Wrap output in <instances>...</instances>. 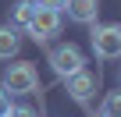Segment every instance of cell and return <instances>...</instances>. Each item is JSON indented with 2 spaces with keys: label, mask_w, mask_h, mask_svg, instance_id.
<instances>
[{
  "label": "cell",
  "mask_w": 121,
  "mask_h": 117,
  "mask_svg": "<svg viewBox=\"0 0 121 117\" xmlns=\"http://www.w3.org/2000/svg\"><path fill=\"white\" fill-rule=\"evenodd\" d=\"M0 89H4L7 96H29V92H36V89H39V71H36V64H29V61L7 64Z\"/></svg>",
  "instance_id": "1"
},
{
  "label": "cell",
  "mask_w": 121,
  "mask_h": 117,
  "mask_svg": "<svg viewBox=\"0 0 121 117\" xmlns=\"http://www.w3.org/2000/svg\"><path fill=\"white\" fill-rule=\"evenodd\" d=\"M46 64L53 68V75H57V78H71V75H78V71L86 68V53H82L75 43H60V46H53V50H50Z\"/></svg>",
  "instance_id": "2"
},
{
  "label": "cell",
  "mask_w": 121,
  "mask_h": 117,
  "mask_svg": "<svg viewBox=\"0 0 121 117\" xmlns=\"http://www.w3.org/2000/svg\"><path fill=\"white\" fill-rule=\"evenodd\" d=\"M89 43L100 61H121V25H93Z\"/></svg>",
  "instance_id": "3"
},
{
  "label": "cell",
  "mask_w": 121,
  "mask_h": 117,
  "mask_svg": "<svg viewBox=\"0 0 121 117\" xmlns=\"http://www.w3.org/2000/svg\"><path fill=\"white\" fill-rule=\"evenodd\" d=\"M36 43H50L57 32H60V14L57 11H46V7H36V14H32V21H29V28H25Z\"/></svg>",
  "instance_id": "4"
},
{
  "label": "cell",
  "mask_w": 121,
  "mask_h": 117,
  "mask_svg": "<svg viewBox=\"0 0 121 117\" xmlns=\"http://www.w3.org/2000/svg\"><path fill=\"white\" fill-rule=\"evenodd\" d=\"M68 82V96L78 103V106H89V99H93V92H96V85H100V75H93L89 68H82L78 75H71V78H64Z\"/></svg>",
  "instance_id": "5"
},
{
  "label": "cell",
  "mask_w": 121,
  "mask_h": 117,
  "mask_svg": "<svg viewBox=\"0 0 121 117\" xmlns=\"http://www.w3.org/2000/svg\"><path fill=\"white\" fill-rule=\"evenodd\" d=\"M68 18L75 25H96V14H100V0H68L64 4Z\"/></svg>",
  "instance_id": "6"
},
{
  "label": "cell",
  "mask_w": 121,
  "mask_h": 117,
  "mask_svg": "<svg viewBox=\"0 0 121 117\" xmlns=\"http://www.w3.org/2000/svg\"><path fill=\"white\" fill-rule=\"evenodd\" d=\"M18 50H22V36H18V28L0 25V61H11V57H18Z\"/></svg>",
  "instance_id": "7"
},
{
  "label": "cell",
  "mask_w": 121,
  "mask_h": 117,
  "mask_svg": "<svg viewBox=\"0 0 121 117\" xmlns=\"http://www.w3.org/2000/svg\"><path fill=\"white\" fill-rule=\"evenodd\" d=\"M32 14H36V0H18V4L11 7V28H29V21H32Z\"/></svg>",
  "instance_id": "8"
},
{
  "label": "cell",
  "mask_w": 121,
  "mask_h": 117,
  "mask_svg": "<svg viewBox=\"0 0 121 117\" xmlns=\"http://www.w3.org/2000/svg\"><path fill=\"white\" fill-rule=\"evenodd\" d=\"M100 117H121V89L107 92V99H103V110H100Z\"/></svg>",
  "instance_id": "9"
},
{
  "label": "cell",
  "mask_w": 121,
  "mask_h": 117,
  "mask_svg": "<svg viewBox=\"0 0 121 117\" xmlns=\"http://www.w3.org/2000/svg\"><path fill=\"white\" fill-rule=\"evenodd\" d=\"M64 4H68V0H36V7H46V11H64Z\"/></svg>",
  "instance_id": "10"
},
{
  "label": "cell",
  "mask_w": 121,
  "mask_h": 117,
  "mask_svg": "<svg viewBox=\"0 0 121 117\" xmlns=\"http://www.w3.org/2000/svg\"><path fill=\"white\" fill-rule=\"evenodd\" d=\"M7 117H36V113H32V106H11Z\"/></svg>",
  "instance_id": "11"
},
{
  "label": "cell",
  "mask_w": 121,
  "mask_h": 117,
  "mask_svg": "<svg viewBox=\"0 0 121 117\" xmlns=\"http://www.w3.org/2000/svg\"><path fill=\"white\" fill-rule=\"evenodd\" d=\"M7 110H11V96L0 89V117H7Z\"/></svg>",
  "instance_id": "12"
},
{
  "label": "cell",
  "mask_w": 121,
  "mask_h": 117,
  "mask_svg": "<svg viewBox=\"0 0 121 117\" xmlns=\"http://www.w3.org/2000/svg\"><path fill=\"white\" fill-rule=\"evenodd\" d=\"M96 117H100V113H96Z\"/></svg>",
  "instance_id": "13"
}]
</instances>
